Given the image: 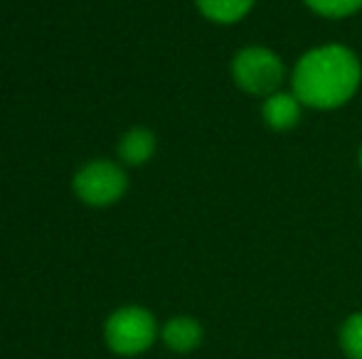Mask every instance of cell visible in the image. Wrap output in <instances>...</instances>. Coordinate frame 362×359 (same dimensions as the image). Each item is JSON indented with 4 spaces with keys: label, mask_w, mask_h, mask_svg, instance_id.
<instances>
[{
    "label": "cell",
    "mask_w": 362,
    "mask_h": 359,
    "mask_svg": "<svg viewBox=\"0 0 362 359\" xmlns=\"http://www.w3.org/2000/svg\"><path fill=\"white\" fill-rule=\"evenodd\" d=\"M362 67L355 52L343 44H323L298 59L291 74L293 96L310 109H338L355 96Z\"/></svg>",
    "instance_id": "1"
},
{
    "label": "cell",
    "mask_w": 362,
    "mask_h": 359,
    "mask_svg": "<svg viewBox=\"0 0 362 359\" xmlns=\"http://www.w3.org/2000/svg\"><path fill=\"white\" fill-rule=\"evenodd\" d=\"M232 77L242 91L252 96H272L281 87L286 69L276 52L267 47H247L234 54Z\"/></svg>",
    "instance_id": "2"
},
{
    "label": "cell",
    "mask_w": 362,
    "mask_h": 359,
    "mask_svg": "<svg viewBox=\"0 0 362 359\" xmlns=\"http://www.w3.org/2000/svg\"><path fill=\"white\" fill-rule=\"evenodd\" d=\"M156 320L144 308H121L106 322V342L119 355H139L156 340Z\"/></svg>",
    "instance_id": "3"
},
{
    "label": "cell",
    "mask_w": 362,
    "mask_h": 359,
    "mask_svg": "<svg viewBox=\"0 0 362 359\" xmlns=\"http://www.w3.org/2000/svg\"><path fill=\"white\" fill-rule=\"evenodd\" d=\"M126 185H129L126 173L109 160H94L84 165L74 178V192L79 195V200L94 207H106L121 200Z\"/></svg>",
    "instance_id": "4"
},
{
    "label": "cell",
    "mask_w": 362,
    "mask_h": 359,
    "mask_svg": "<svg viewBox=\"0 0 362 359\" xmlns=\"http://www.w3.org/2000/svg\"><path fill=\"white\" fill-rule=\"evenodd\" d=\"M300 101L293 94L286 91H276V94L267 96L264 101V121H267L269 128L274 130H291L300 121Z\"/></svg>",
    "instance_id": "5"
},
{
    "label": "cell",
    "mask_w": 362,
    "mask_h": 359,
    "mask_svg": "<svg viewBox=\"0 0 362 359\" xmlns=\"http://www.w3.org/2000/svg\"><path fill=\"white\" fill-rule=\"evenodd\" d=\"M163 342L175 352H192L202 342V327L192 317H173L163 327Z\"/></svg>",
    "instance_id": "6"
},
{
    "label": "cell",
    "mask_w": 362,
    "mask_h": 359,
    "mask_svg": "<svg viewBox=\"0 0 362 359\" xmlns=\"http://www.w3.org/2000/svg\"><path fill=\"white\" fill-rule=\"evenodd\" d=\"M156 153V135L146 128H134L121 138L119 155L129 165H144Z\"/></svg>",
    "instance_id": "7"
},
{
    "label": "cell",
    "mask_w": 362,
    "mask_h": 359,
    "mask_svg": "<svg viewBox=\"0 0 362 359\" xmlns=\"http://www.w3.org/2000/svg\"><path fill=\"white\" fill-rule=\"evenodd\" d=\"M200 13L210 18L212 23L219 25H232L239 23L244 15L252 10L254 0H195Z\"/></svg>",
    "instance_id": "8"
},
{
    "label": "cell",
    "mask_w": 362,
    "mask_h": 359,
    "mask_svg": "<svg viewBox=\"0 0 362 359\" xmlns=\"http://www.w3.org/2000/svg\"><path fill=\"white\" fill-rule=\"evenodd\" d=\"M340 347L348 359H362V312H353L340 327Z\"/></svg>",
    "instance_id": "9"
},
{
    "label": "cell",
    "mask_w": 362,
    "mask_h": 359,
    "mask_svg": "<svg viewBox=\"0 0 362 359\" xmlns=\"http://www.w3.org/2000/svg\"><path fill=\"white\" fill-rule=\"evenodd\" d=\"M305 5L323 18H348L362 8V0H305Z\"/></svg>",
    "instance_id": "10"
},
{
    "label": "cell",
    "mask_w": 362,
    "mask_h": 359,
    "mask_svg": "<svg viewBox=\"0 0 362 359\" xmlns=\"http://www.w3.org/2000/svg\"><path fill=\"white\" fill-rule=\"evenodd\" d=\"M360 168H362V145H360Z\"/></svg>",
    "instance_id": "11"
}]
</instances>
